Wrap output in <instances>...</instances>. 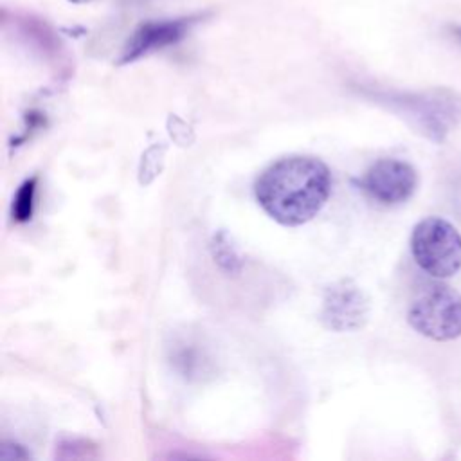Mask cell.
<instances>
[{
	"mask_svg": "<svg viewBox=\"0 0 461 461\" xmlns=\"http://www.w3.org/2000/svg\"><path fill=\"white\" fill-rule=\"evenodd\" d=\"M70 2H76V4H79V2H90V0H70Z\"/></svg>",
	"mask_w": 461,
	"mask_h": 461,
	"instance_id": "7c38bea8",
	"label": "cell"
},
{
	"mask_svg": "<svg viewBox=\"0 0 461 461\" xmlns=\"http://www.w3.org/2000/svg\"><path fill=\"white\" fill-rule=\"evenodd\" d=\"M254 193L270 218L295 227L310 221L324 207L331 193V175L315 157L290 155L259 175Z\"/></svg>",
	"mask_w": 461,
	"mask_h": 461,
	"instance_id": "6da1fadb",
	"label": "cell"
},
{
	"mask_svg": "<svg viewBox=\"0 0 461 461\" xmlns=\"http://www.w3.org/2000/svg\"><path fill=\"white\" fill-rule=\"evenodd\" d=\"M452 29V34L461 41V25H454V27H450Z\"/></svg>",
	"mask_w": 461,
	"mask_h": 461,
	"instance_id": "8fae6325",
	"label": "cell"
},
{
	"mask_svg": "<svg viewBox=\"0 0 461 461\" xmlns=\"http://www.w3.org/2000/svg\"><path fill=\"white\" fill-rule=\"evenodd\" d=\"M369 310L366 292L353 279H340L324 290L321 321L331 331H355L367 322Z\"/></svg>",
	"mask_w": 461,
	"mask_h": 461,
	"instance_id": "5b68a950",
	"label": "cell"
},
{
	"mask_svg": "<svg viewBox=\"0 0 461 461\" xmlns=\"http://www.w3.org/2000/svg\"><path fill=\"white\" fill-rule=\"evenodd\" d=\"M456 193H457V196H456V200H454L452 203H456V207H457V205L461 207V180H459V184L456 185Z\"/></svg>",
	"mask_w": 461,
	"mask_h": 461,
	"instance_id": "30bf717a",
	"label": "cell"
},
{
	"mask_svg": "<svg viewBox=\"0 0 461 461\" xmlns=\"http://www.w3.org/2000/svg\"><path fill=\"white\" fill-rule=\"evenodd\" d=\"M391 101L421 135L434 142H443L461 122V94L448 86L396 94Z\"/></svg>",
	"mask_w": 461,
	"mask_h": 461,
	"instance_id": "7a4b0ae2",
	"label": "cell"
},
{
	"mask_svg": "<svg viewBox=\"0 0 461 461\" xmlns=\"http://www.w3.org/2000/svg\"><path fill=\"white\" fill-rule=\"evenodd\" d=\"M194 18H169V20H149L135 29L124 45L121 63L135 61L155 50L166 49L180 41Z\"/></svg>",
	"mask_w": 461,
	"mask_h": 461,
	"instance_id": "52a82bcc",
	"label": "cell"
},
{
	"mask_svg": "<svg viewBox=\"0 0 461 461\" xmlns=\"http://www.w3.org/2000/svg\"><path fill=\"white\" fill-rule=\"evenodd\" d=\"M411 252L416 265L436 279H448L461 270V234L439 216H427L414 225Z\"/></svg>",
	"mask_w": 461,
	"mask_h": 461,
	"instance_id": "3957f363",
	"label": "cell"
},
{
	"mask_svg": "<svg viewBox=\"0 0 461 461\" xmlns=\"http://www.w3.org/2000/svg\"><path fill=\"white\" fill-rule=\"evenodd\" d=\"M34 193H36V178H29L20 185L13 203V216L16 221H27L31 218L32 207H34Z\"/></svg>",
	"mask_w": 461,
	"mask_h": 461,
	"instance_id": "ba28073f",
	"label": "cell"
},
{
	"mask_svg": "<svg viewBox=\"0 0 461 461\" xmlns=\"http://www.w3.org/2000/svg\"><path fill=\"white\" fill-rule=\"evenodd\" d=\"M221 240H223V236H220V238L214 240V258H216L221 265H225L229 270H234L232 263H238V258H236L234 250L229 247V243H223Z\"/></svg>",
	"mask_w": 461,
	"mask_h": 461,
	"instance_id": "9c48e42d",
	"label": "cell"
},
{
	"mask_svg": "<svg viewBox=\"0 0 461 461\" xmlns=\"http://www.w3.org/2000/svg\"><path fill=\"white\" fill-rule=\"evenodd\" d=\"M407 321L430 340H454L461 337V294L443 283L427 285L412 299Z\"/></svg>",
	"mask_w": 461,
	"mask_h": 461,
	"instance_id": "277c9868",
	"label": "cell"
},
{
	"mask_svg": "<svg viewBox=\"0 0 461 461\" xmlns=\"http://www.w3.org/2000/svg\"><path fill=\"white\" fill-rule=\"evenodd\" d=\"M360 184L373 200L384 205H396L414 194L418 187V173L405 160L380 158L369 166Z\"/></svg>",
	"mask_w": 461,
	"mask_h": 461,
	"instance_id": "8992f818",
	"label": "cell"
}]
</instances>
